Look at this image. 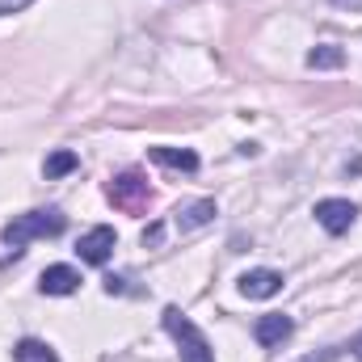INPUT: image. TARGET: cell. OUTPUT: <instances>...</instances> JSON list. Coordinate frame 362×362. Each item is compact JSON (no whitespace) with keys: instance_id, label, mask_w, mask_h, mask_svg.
I'll return each instance as SVG.
<instances>
[{"instance_id":"16","label":"cell","mask_w":362,"mask_h":362,"mask_svg":"<svg viewBox=\"0 0 362 362\" xmlns=\"http://www.w3.org/2000/svg\"><path fill=\"white\" fill-rule=\"evenodd\" d=\"M354 358H358V362H362V341H358V346H354Z\"/></svg>"},{"instance_id":"11","label":"cell","mask_w":362,"mask_h":362,"mask_svg":"<svg viewBox=\"0 0 362 362\" xmlns=\"http://www.w3.org/2000/svg\"><path fill=\"white\" fill-rule=\"evenodd\" d=\"M13 362H59V358H55V350H51L47 341L25 337V341H17V346H13Z\"/></svg>"},{"instance_id":"13","label":"cell","mask_w":362,"mask_h":362,"mask_svg":"<svg viewBox=\"0 0 362 362\" xmlns=\"http://www.w3.org/2000/svg\"><path fill=\"white\" fill-rule=\"evenodd\" d=\"M341 64H346V51L341 47H329L325 42V47H312L308 51V68H316V72L320 68H341Z\"/></svg>"},{"instance_id":"9","label":"cell","mask_w":362,"mask_h":362,"mask_svg":"<svg viewBox=\"0 0 362 362\" xmlns=\"http://www.w3.org/2000/svg\"><path fill=\"white\" fill-rule=\"evenodd\" d=\"M173 215H177V228H181V232H194V228H202V223H211V219H215V198L185 202V206H177Z\"/></svg>"},{"instance_id":"7","label":"cell","mask_w":362,"mask_h":362,"mask_svg":"<svg viewBox=\"0 0 362 362\" xmlns=\"http://www.w3.org/2000/svg\"><path fill=\"white\" fill-rule=\"evenodd\" d=\"M236 286H240L245 299H270V295L282 291V274L278 270H249V274H240Z\"/></svg>"},{"instance_id":"10","label":"cell","mask_w":362,"mask_h":362,"mask_svg":"<svg viewBox=\"0 0 362 362\" xmlns=\"http://www.w3.org/2000/svg\"><path fill=\"white\" fill-rule=\"evenodd\" d=\"M152 160L165 165V169H177V173H194L198 169V156L189 148H152Z\"/></svg>"},{"instance_id":"6","label":"cell","mask_w":362,"mask_h":362,"mask_svg":"<svg viewBox=\"0 0 362 362\" xmlns=\"http://www.w3.org/2000/svg\"><path fill=\"white\" fill-rule=\"evenodd\" d=\"M291 333H295V320L282 316V312H270V316H262V320L253 325V337H257V346H266V350H278Z\"/></svg>"},{"instance_id":"1","label":"cell","mask_w":362,"mask_h":362,"mask_svg":"<svg viewBox=\"0 0 362 362\" xmlns=\"http://www.w3.org/2000/svg\"><path fill=\"white\" fill-rule=\"evenodd\" d=\"M64 228H68V219H64L55 206H47V211H25V215H17V219L4 228V245L21 249V245H30V240H38V236H59Z\"/></svg>"},{"instance_id":"5","label":"cell","mask_w":362,"mask_h":362,"mask_svg":"<svg viewBox=\"0 0 362 362\" xmlns=\"http://www.w3.org/2000/svg\"><path fill=\"white\" fill-rule=\"evenodd\" d=\"M114 245H118V236H114V228H105V223H97V228H89V232L81 236V245H76V253H81V262H89V266H105V262H110V253H114Z\"/></svg>"},{"instance_id":"2","label":"cell","mask_w":362,"mask_h":362,"mask_svg":"<svg viewBox=\"0 0 362 362\" xmlns=\"http://www.w3.org/2000/svg\"><path fill=\"white\" fill-rule=\"evenodd\" d=\"M165 329L177 337V346H181V362H215V350H211V341L202 337V329L181 312V308H165Z\"/></svg>"},{"instance_id":"3","label":"cell","mask_w":362,"mask_h":362,"mask_svg":"<svg viewBox=\"0 0 362 362\" xmlns=\"http://www.w3.org/2000/svg\"><path fill=\"white\" fill-rule=\"evenodd\" d=\"M110 202L118 206V211H127V215H144L148 211V202H152V189H148V177L144 173H135V169H127V173H118V177L110 181Z\"/></svg>"},{"instance_id":"14","label":"cell","mask_w":362,"mask_h":362,"mask_svg":"<svg viewBox=\"0 0 362 362\" xmlns=\"http://www.w3.org/2000/svg\"><path fill=\"white\" fill-rule=\"evenodd\" d=\"M160 236H165V228H160V223H152V228L144 232V245H160Z\"/></svg>"},{"instance_id":"8","label":"cell","mask_w":362,"mask_h":362,"mask_svg":"<svg viewBox=\"0 0 362 362\" xmlns=\"http://www.w3.org/2000/svg\"><path fill=\"white\" fill-rule=\"evenodd\" d=\"M76 286H81V274L72 270V266H47L42 278H38L42 295H72Z\"/></svg>"},{"instance_id":"12","label":"cell","mask_w":362,"mask_h":362,"mask_svg":"<svg viewBox=\"0 0 362 362\" xmlns=\"http://www.w3.org/2000/svg\"><path fill=\"white\" fill-rule=\"evenodd\" d=\"M76 165H81V156H76V152H68V148H59V152H51V156H47L42 173L55 181V177H68V173H72Z\"/></svg>"},{"instance_id":"15","label":"cell","mask_w":362,"mask_h":362,"mask_svg":"<svg viewBox=\"0 0 362 362\" xmlns=\"http://www.w3.org/2000/svg\"><path fill=\"white\" fill-rule=\"evenodd\" d=\"M337 8H362V0H333Z\"/></svg>"},{"instance_id":"4","label":"cell","mask_w":362,"mask_h":362,"mask_svg":"<svg viewBox=\"0 0 362 362\" xmlns=\"http://www.w3.org/2000/svg\"><path fill=\"white\" fill-rule=\"evenodd\" d=\"M312 215H316V223H320L329 236H341V232H350V228H354L358 206H354L350 198H320Z\"/></svg>"}]
</instances>
